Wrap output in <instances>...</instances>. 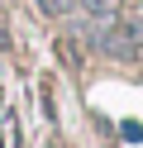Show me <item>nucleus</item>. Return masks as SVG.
I'll list each match as a JSON object with an SVG mask.
<instances>
[{
    "instance_id": "f257e3e1",
    "label": "nucleus",
    "mask_w": 143,
    "mask_h": 148,
    "mask_svg": "<svg viewBox=\"0 0 143 148\" xmlns=\"http://www.w3.org/2000/svg\"><path fill=\"white\" fill-rule=\"evenodd\" d=\"M138 43H143L138 24H110V29L95 38V48H100L105 58H119V62H129V58H138Z\"/></svg>"
},
{
    "instance_id": "7ed1b4c3",
    "label": "nucleus",
    "mask_w": 143,
    "mask_h": 148,
    "mask_svg": "<svg viewBox=\"0 0 143 148\" xmlns=\"http://www.w3.org/2000/svg\"><path fill=\"white\" fill-rule=\"evenodd\" d=\"M38 10H43V14H62V10H67V0H38Z\"/></svg>"
},
{
    "instance_id": "f03ea898",
    "label": "nucleus",
    "mask_w": 143,
    "mask_h": 148,
    "mask_svg": "<svg viewBox=\"0 0 143 148\" xmlns=\"http://www.w3.org/2000/svg\"><path fill=\"white\" fill-rule=\"evenodd\" d=\"M76 5H81L91 19H105V10H110V0H76Z\"/></svg>"
}]
</instances>
